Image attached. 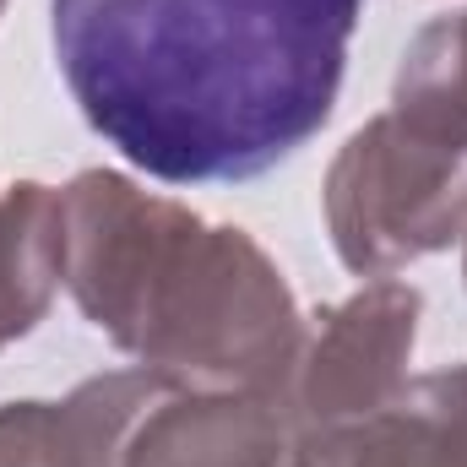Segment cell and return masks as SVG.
<instances>
[{"instance_id": "obj_1", "label": "cell", "mask_w": 467, "mask_h": 467, "mask_svg": "<svg viewBox=\"0 0 467 467\" xmlns=\"http://www.w3.org/2000/svg\"><path fill=\"white\" fill-rule=\"evenodd\" d=\"M364 0H49L88 125L152 180L239 185L337 104Z\"/></svg>"}]
</instances>
